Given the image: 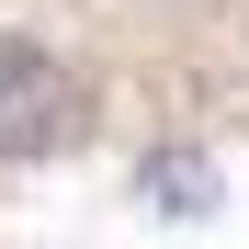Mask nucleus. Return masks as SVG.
<instances>
[{
    "label": "nucleus",
    "mask_w": 249,
    "mask_h": 249,
    "mask_svg": "<svg viewBox=\"0 0 249 249\" xmlns=\"http://www.w3.org/2000/svg\"><path fill=\"white\" fill-rule=\"evenodd\" d=\"M46 113H57V68L34 46H12L0 57V159H23L34 136H46Z\"/></svg>",
    "instance_id": "nucleus-1"
},
{
    "label": "nucleus",
    "mask_w": 249,
    "mask_h": 249,
    "mask_svg": "<svg viewBox=\"0 0 249 249\" xmlns=\"http://www.w3.org/2000/svg\"><path fill=\"white\" fill-rule=\"evenodd\" d=\"M147 181H159V204H181V215H193V204H215V181L193 170V147H159V170H147Z\"/></svg>",
    "instance_id": "nucleus-2"
}]
</instances>
